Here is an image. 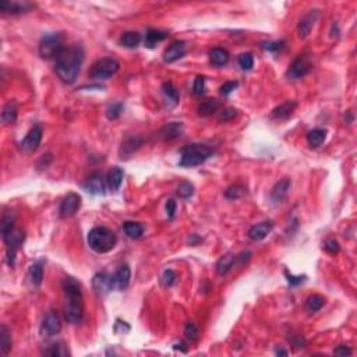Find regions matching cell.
Masks as SVG:
<instances>
[{
    "instance_id": "1",
    "label": "cell",
    "mask_w": 357,
    "mask_h": 357,
    "mask_svg": "<svg viewBox=\"0 0 357 357\" xmlns=\"http://www.w3.org/2000/svg\"><path fill=\"white\" fill-rule=\"evenodd\" d=\"M84 62V49L80 45L64 48L56 57L55 70L57 77L66 84H73L81 70Z\"/></svg>"
},
{
    "instance_id": "2",
    "label": "cell",
    "mask_w": 357,
    "mask_h": 357,
    "mask_svg": "<svg viewBox=\"0 0 357 357\" xmlns=\"http://www.w3.org/2000/svg\"><path fill=\"white\" fill-rule=\"evenodd\" d=\"M64 293V317L70 324H80L84 318V299L81 286L74 278H64L62 282Z\"/></svg>"
},
{
    "instance_id": "3",
    "label": "cell",
    "mask_w": 357,
    "mask_h": 357,
    "mask_svg": "<svg viewBox=\"0 0 357 357\" xmlns=\"http://www.w3.org/2000/svg\"><path fill=\"white\" fill-rule=\"evenodd\" d=\"M116 243H118V238H116L115 232H112L108 228L98 226V228H94L88 233V244L98 254L109 253L110 250L115 248Z\"/></svg>"
},
{
    "instance_id": "4",
    "label": "cell",
    "mask_w": 357,
    "mask_h": 357,
    "mask_svg": "<svg viewBox=\"0 0 357 357\" xmlns=\"http://www.w3.org/2000/svg\"><path fill=\"white\" fill-rule=\"evenodd\" d=\"M214 154V149L205 144H191L182 149L180 166L194 167L204 164Z\"/></svg>"
},
{
    "instance_id": "5",
    "label": "cell",
    "mask_w": 357,
    "mask_h": 357,
    "mask_svg": "<svg viewBox=\"0 0 357 357\" xmlns=\"http://www.w3.org/2000/svg\"><path fill=\"white\" fill-rule=\"evenodd\" d=\"M63 37L60 34H46L39 42V55L42 59H56L63 50Z\"/></svg>"
},
{
    "instance_id": "6",
    "label": "cell",
    "mask_w": 357,
    "mask_h": 357,
    "mask_svg": "<svg viewBox=\"0 0 357 357\" xmlns=\"http://www.w3.org/2000/svg\"><path fill=\"white\" fill-rule=\"evenodd\" d=\"M119 67L120 64L118 60L112 57H103L92 64L90 77L92 80H108L119 71Z\"/></svg>"
},
{
    "instance_id": "7",
    "label": "cell",
    "mask_w": 357,
    "mask_h": 357,
    "mask_svg": "<svg viewBox=\"0 0 357 357\" xmlns=\"http://www.w3.org/2000/svg\"><path fill=\"white\" fill-rule=\"evenodd\" d=\"M3 240L7 246V262L10 266H13L16 261V253L25 240V232L23 229H13Z\"/></svg>"
},
{
    "instance_id": "8",
    "label": "cell",
    "mask_w": 357,
    "mask_h": 357,
    "mask_svg": "<svg viewBox=\"0 0 357 357\" xmlns=\"http://www.w3.org/2000/svg\"><path fill=\"white\" fill-rule=\"evenodd\" d=\"M39 331H41V335L46 336V338L57 335L62 331V320H60L59 314L55 311L48 312L44 321H42V324H41Z\"/></svg>"
},
{
    "instance_id": "9",
    "label": "cell",
    "mask_w": 357,
    "mask_h": 357,
    "mask_svg": "<svg viewBox=\"0 0 357 357\" xmlns=\"http://www.w3.org/2000/svg\"><path fill=\"white\" fill-rule=\"evenodd\" d=\"M80 208H81V197L75 192H70L63 198L59 212H60L62 218H70L75 215Z\"/></svg>"
},
{
    "instance_id": "10",
    "label": "cell",
    "mask_w": 357,
    "mask_h": 357,
    "mask_svg": "<svg viewBox=\"0 0 357 357\" xmlns=\"http://www.w3.org/2000/svg\"><path fill=\"white\" fill-rule=\"evenodd\" d=\"M92 287L94 290L101 296L110 293L115 287V281L113 275L106 274V272H99L92 278Z\"/></svg>"
},
{
    "instance_id": "11",
    "label": "cell",
    "mask_w": 357,
    "mask_h": 357,
    "mask_svg": "<svg viewBox=\"0 0 357 357\" xmlns=\"http://www.w3.org/2000/svg\"><path fill=\"white\" fill-rule=\"evenodd\" d=\"M106 186H108V182H106V179L103 177L102 172H94V173L87 179L85 184H84L85 190L90 191L91 194H95V195L105 194Z\"/></svg>"
},
{
    "instance_id": "12",
    "label": "cell",
    "mask_w": 357,
    "mask_h": 357,
    "mask_svg": "<svg viewBox=\"0 0 357 357\" xmlns=\"http://www.w3.org/2000/svg\"><path fill=\"white\" fill-rule=\"evenodd\" d=\"M41 141H42V128L39 126H34L28 131V134L21 141L20 145H21V149L24 152H34L39 147Z\"/></svg>"
},
{
    "instance_id": "13",
    "label": "cell",
    "mask_w": 357,
    "mask_h": 357,
    "mask_svg": "<svg viewBox=\"0 0 357 357\" xmlns=\"http://www.w3.org/2000/svg\"><path fill=\"white\" fill-rule=\"evenodd\" d=\"M311 66H310V62L304 57V56H300L294 60L293 63L290 64L289 70H287V77L292 78V80H299L302 78L304 75H307L309 71H310Z\"/></svg>"
},
{
    "instance_id": "14",
    "label": "cell",
    "mask_w": 357,
    "mask_h": 357,
    "mask_svg": "<svg viewBox=\"0 0 357 357\" xmlns=\"http://www.w3.org/2000/svg\"><path fill=\"white\" fill-rule=\"evenodd\" d=\"M290 187H292V180L290 179L284 177L282 180H279L278 183L275 184L272 191H271V201L274 202L275 205L281 204L286 198Z\"/></svg>"
},
{
    "instance_id": "15",
    "label": "cell",
    "mask_w": 357,
    "mask_h": 357,
    "mask_svg": "<svg viewBox=\"0 0 357 357\" xmlns=\"http://www.w3.org/2000/svg\"><path fill=\"white\" fill-rule=\"evenodd\" d=\"M187 52V46L183 41H176L172 45L169 46L164 53V60L166 63H173L176 60L182 59Z\"/></svg>"
},
{
    "instance_id": "16",
    "label": "cell",
    "mask_w": 357,
    "mask_h": 357,
    "mask_svg": "<svg viewBox=\"0 0 357 357\" xmlns=\"http://www.w3.org/2000/svg\"><path fill=\"white\" fill-rule=\"evenodd\" d=\"M272 229H274V223L271 220L257 223V225H254L251 229L248 230V238H251L253 241H261L272 232Z\"/></svg>"
},
{
    "instance_id": "17",
    "label": "cell",
    "mask_w": 357,
    "mask_h": 357,
    "mask_svg": "<svg viewBox=\"0 0 357 357\" xmlns=\"http://www.w3.org/2000/svg\"><path fill=\"white\" fill-rule=\"evenodd\" d=\"M183 134V124L180 121H172V123H167L166 126L161 128L159 131V137L162 138L164 141H172L176 140Z\"/></svg>"
},
{
    "instance_id": "18",
    "label": "cell",
    "mask_w": 357,
    "mask_h": 357,
    "mask_svg": "<svg viewBox=\"0 0 357 357\" xmlns=\"http://www.w3.org/2000/svg\"><path fill=\"white\" fill-rule=\"evenodd\" d=\"M317 17H318V11L317 10H311L310 13H307L299 23V27H297V31H299V37L300 38H306L309 37V34L311 32L312 27L317 21Z\"/></svg>"
},
{
    "instance_id": "19",
    "label": "cell",
    "mask_w": 357,
    "mask_h": 357,
    "mask_svg": "<svg viewBox=\"0 0 357 357\" xmlns=\"http://www.w3.org/2000/svg\"><path fill=\"white\" fill-rule=\"evenodd\" d=\"M130 278H131V271L127 265H121L113 275L115 281V287L119 290H126L130 285Z\"/></svg>"
},
{
    "instance_id": "20",
    "label": "cell",
    "mask_w": 357,
    "mask_h": 357,
    "mask_svg": "<svg viewBox=\"0 0 357 357\" xmlns=\"http://www.w3.org/2000/svg\"><path fill=\"white\" fill-rule=\"evenodd\" d=\"M29 9L31 6L28 3H14L7 0L0 1V11L3 14H21V13H27Z\"/></svg>"
},
{
    "instance_id": "21",
    "label": "cell",
    "mask_w": 357,
    "mask_h": 357,
    "mask_svg": "<svg viewBox=\"0 0 357 357\" xmlns=\"http://www.w3.org/2000/svg\"><path fill=\"white\" fill-rule=\"evenodd\" d=\"M297 108V103L293 101H286L282 105H279L278 108L272 110V116L274 119L278 120H286L289 119L293 115L294 109Z\"/></svg>"
},
{
    "instance_id": "22",
    "label": "cell",
    "mask_w": 357,
    "mask_h": 357,
    "mask_svg": "<svg viewBox=\"0 0 357 357\" xmlns=\"http://www.w3.org/2000/svg\"><path fill=\"white\" fill-rule=\"evenodd\" d=\"M143 145V138L140 137H128L120 147V158H128L133 155L138 148Z\"/></svg>"
},
{
    "instance_id": "23",
    "label": "cell",
    "mask_w": 357,
    "mask_h": 357,
    "mask_svg": "<svg viewBox=\"0 0 357 357\" xmlns=\"http://www.w3.org/2000/svg\"><path fill=\"white\" fill-rule=\"evenodd\" d=\"M106 182H108V187H109L112 191H118L120 189V186L123 183V170L120 167H112L108 173L106 177Z\"/></svg>"
},
{
    "instance_id": "24",
    "label": "cell",
    "mask_w": 357,
    "mask_h": 357,
    "mask_svg": "<svg viewBox=\"0 0 357 357\" xmlns=\"http://www.w3.org/2000/svg\"><path fill=\"white\" fill-rule=\"evenodd\" d=\"M210 60L214 66L222 67L229 62V53H228V50H225L222 48H215V49L211 50Z\"/></svg>"
},
{
    "instance_id": "25",
    "label": "cell",
    "mask_w": 357,
    "mask_h": 357,
    "mask_svg": "<svg viewBox=\"0 0 357 357\" xmlns=\"http://www.w3.org/2000/svg\"><path fill=\"white\" fill-rule=\"evenodd\" d=\"M167 32L166 31H159V29H148L147 34H145V46L147 48H154L156 44L165 41L167 38Z\"/></svg>"
},
{
    "instance_id": "26",
    "label": "cell",
    "mask_w": 357,
    "mask_h": 357,
    "mask_svg": "<svg viewBox=\"0 0 357 357\" xmlns=\"http://www.w3.org/2000/svg\"><path fill=\"white\" fill-rule=\"evenodd\" d=\"M220 108L219 101L216 99H207V101H202L198 108H197V112L200 116H211L214 113H216Z\"/></svg>"
},
{
    "instance_id": "27",
    "label": "cell",
    "mask_w": 357,
    "mask_h": 357,
    "mask_svg": "<svg viewBox=\"0 0 357 357\" xmlns=\"http://www.w3.org/2000/svg\"><path fill=\"white\" fill-rule=\"evenodd\" d=\"M325 140H327V130H324V128H314L307 134V143L312 148L322 145Z\"/></svg>"
},
{
    "instance_id": "28",
    "label": "cell",
    "mask_w": 357,
    "mask_h": 357,
    "mask_svg": "<svg viewBox=\"0 0 357 357\" xmlns=\"http://www.w3.org/2000/svg\"><path fill=\"white\" fill-rule=\"evenodd\" d=\"M235 261H236V256H233V254H226V256L222 257L218 261V264H216L218 275L223 276V275L228 274L230 269L233 268V265H235Z\"/></svg>"
},
{
    "instance_id": "29",
    "label": "cell",
    "mask_w": 357,
    "mask_h": 357,
    "mask_svg": "<svg viewBox=\"0 0 357 357\" xmlns=\"http://www.w3.org/2000/svg\"><path fill=\"white\" fill-rule=\"evenodd\" d=\"M1 120L4 124H13L17 120V105L10 101L1 112Z\"/></svg>"
},
{
    "instance_id": "30",
    "label": "cell",
    "mask_w": 357,
    "mask_h": 357,
    "mask_svg": "<svg viewBox=\"0 0 357 357\" xmlns=\"http://www.w3.org/2000/svg\"><path fill=\"white\" fill-rule=\"evenodd\" d=\"M28 278L31 281V284L34 286H39L42 284V279H44V264L42 262H37L29 268V272H28Z\"/></svg>"
},
{
    "instance_id": "31",
    "label": "cell",
    "mask_w": 357,
    "mask_h": 357,
    "mask_svg": "<svg viewBox=\"0 0 357 357\" xmlns=\"http://www.w3.org/2000/svg\"><path fill=\"white\" fill-rule=\"evenodd\" d=\"M140 42H141V35L138 32H136V31L124 32L123 37L120 38V44L123 46H126V48H130V49L137 48L140 45Z\"/></svg>"
},
{
    "instance_id": "32",
    "label": "cell",
    "mask_w": 357,
    "mask_h": 357,
    "mask_svg": "<svg viewBox=\"0 0 357 357\" xmlns=\"http://www.w3.org/2000/svg\"><path fill=\"white\" fill-rule=\"evenodd\" d=\"M324 304H325V297L324 296H321V294H312V296H310L307 299V302H306V309H307V311L317 312L324 307Z\"/></svg>"
},
{
    "instance_id": "33",
    "label": "cell",
    "mask_w": 357,
    "mask_h": 357,
    "mask_svg": "<svg viewBox=\"0 0 357 357\" xmlns=\"http://www.w3.org/2000/svg\"><path fill=\"white\" fill-rule=\"evenodd\" d=\"M123 229H124L128 238H140L144 233V228L137 222H126L123 225Z\"/></svg>"
},
{
    "instance_id": "34",
    "label": "cell",
    "mask_w": 357,
    "mask_h": 357,
    "mask_svg": "<svg viewBox=\"0 0 357 357\" xmlns=\"http://www.w3.org/2000/svg\"><path fill=\"white\" fill-rule=\"evenodd\" d=\"M0 349L4 356L9 355V352L11 350V338H10L9 330L6 328V325L0 327Z\"/></svg>"
},
{
    "instance_id": "35",
    "label": "cell",
    "mask_w": 357,
    "mask_h": 357,
    "mask_svg": "<svg viewBox=\"0 0 357 357\" xmlns=\"http://www.w3.org/2000/svg\"><path fill=\"white\" fill-rule=\"evenodd\" d=\"M162 91H164V95L167 101L172 103V106L177 105L179 103V92L177 90L174 88V85L172 83H165L162 85Z\"/></svg>"
},
{
    "instance_id": "36",
    "label": "cell",
    "mask_w": 357,
    "mask_h": 357,
    "mask_svg": "<svg viewBox=\"0 0 357 357\" xmlns=\"http://www.w3.org/2000/svg\"><path fill=\"white\" fill-rule=\"evenodd\" d=\"M14 229V216L11 214H4L1 219V236L6 238Z\"/></svg>"
},
{
    "instance_id": "37",
    "label": "cell",
    "mask_w": 357,
    "mask_h": 357,
    "mask_svg": "<svg viewBox=\"0 0 357 357\" xmlns=\"http://www.w3.org/2000/svg\"><path fill=\"white\" fill-rule=\"evenodd\" d=\"M123 109H124L123 103H120V102H118V103H112V105H109V108L106 109V118L109 120L119 119Z\"/></svg>"
},
{
    "instance_id": "38",
    "label": "cell",
    "mask_w": 357,
    "mask_h": 357,
    "mask_svg": "<svg viewBox=\"0 0 357 357\" xmlns=\"http://www.w3.org/2000/svg\"><path fill=\"white\" fill-rule=\"evenodd\" d=\"M244 192H246V187H243V186H240V184H235V186H230L229 189L225 191V195H226L229 200H238V198H240Z\"/></svg>"
},
{
    "instance_id": "39",
    "label": "cell",
    "mask_w": 357,
    "mask_h": 357,
    "mask_svg": "<svg viewBox=\"0 0 357 357\" xmlns=\"http://www.w3.org/2000/svg\"><path fill=\"white\" fill-rule=\"evenodd\" d=\"M44 355H48V356H53V357H63L66 355H69V352L64 349L63 345L60 343H55L52 346H49V349H46L44 352Z\"/></svg>"
},
{
    "instance_id": "40",
    "label": "cell",
    "mask_w": 357,
    "mask_h": 357,
    "mask_svg": "<svg viewBox=\"0 0 357 357\" xmlns=\"http://www.w3.org/2000/svg\"><path fill=\"white\" fill-rule=\"evenodd\" d=\"M192 194H194V186L189 182H183V183L179 184L177 187V195L180 198H190Z\"/></svg>"
},
{
    "instance_id": "41",
    "label": "cell",
    "mask_w": 357,
    "mask_h": 357,
    "mask_svg": "<svg viewBox=\"0 0 357 357\" xmlns=\"http://www.w3.org/2000/svg\"><path fill=\"white\" fill-rule=\"evenodd\" d=\"M238 66L244 70V71H250L254 67V59L253 55L250 53H243L238 56Z\"/></svg>"
},
{
    "instance_id": "42",
    "label": "cell",
    "mask_w": 357,
    "mask_h": 357,
    "mask_svg": "<svg viewBox=\"0 0 357 357\" xmlns=\"http://www.w3.org/2000/svg\"><path fill=\"white\" fill-rule=\"evenodd\" d=\"M184 335L190 342H195L198 339V336H200V332H198V328L192 322H189L186 325V328H184Z\"/></svg>"
},
{
    "instance_id": "43",
    "label": "cell",
    "mask_w": 357,
    "mask_h": 357,
    "mask_svg": "<svg viewBox=\"0 0 357 357\" xmlns=\"http://www.w3.org/2000/svg\"><path fill=\"white\" fill-rule=\"evenodd\" d=\"M238 115V112L232 108H226V109H222L220 112H218V120L219 121H229V120L235 119Z\"/></svg>"
},
{
    "instance_id": "44",
    "label": "cell",
    "mask_w": 357,
    "mask_h": 357,
    "mask_svg": "<svg viewBox=\"0 0 357 357\" xmlns=\"http://www.w3.org/2000/svg\"><path fill=\"white\" fill-rule=\"evenodd\" d=\"M176 279H177V276L174 274L172 269H166L164 275H162V284L165 287H170V286H173L174 282H176Z\"/></svg>"
},
{
    "instance_id": "45",
    "label": "cell",
    "mask_w": 357,
    "mask_h": 357,
    "mask_svg": "<svg viewBox=\"0 0 357 357\" xmlns=\"http://www.w3.org/2000/svg\"><path fill=\"white\" fill-rule=\"evenodd\" d=\"M192 92L195 95H202L205 92V78L204 77H197L194 80V84H192Z\"/></svg>"
},
{
    "instance_id": "46",
    "label": "cell",
    "mask_w": 357,
    "mask_h": 357,
    "mask_svg": "<svg viewBox=\"0 0 357 357\" xmlns=\"http://www.w3.org/2000/svg\"><path fill=\"white\" fill-rule=\"evenodd\" d=\"M238 87V81H228V83H225L222 87H220V95L228 96V95H230V94L235 91Z\"/></svg>"
},
{
    "instance_id": "47",
    "label": "cell",
    "mask_w": 357,
    "mask_h": 357,
    "mask_svg": "<svg viewBox=\"0 0 357 357\" xmlns=\"http://www.w3.org/2000/svg\"><path fill=\"white\" fill-rule=\"evenodd\" d=\"M284 46H285L284 41H276V42H266V44L262 45V48H264L265 50H269V52H278V50H281Z\"/></svg>"
},
{
    "instance_id": "48",
    "label": "cell",
    "mask_w": 357,
    "mask_h": 357,
    "mask_svg": "<svg viewBox=\"0 0 357 357\" xmlns=\"http://www.w3.org/2000/svg\"><path fill=\"white\" fill-rule=\"evenodd\" d=\"M324 248H325L328 253H331V254H336L339 251V243L336 240H333V238H330V240L325 241Z\"/></svg>"
},
{
    "instance_id": "49",
    "label": "cell",
    "mask_w": 357,
    "mask_h": 357,
    "mask_svg": "<svg viewBox=\"0 0 357 357\" xmlns=\"http://www.w3.org/2000/svg\"><path fill=\"white\" fill-rule=\"evenodd\" d=\"M285 275H286V278H287V282H289V285H290V286H299V285L304 282V276H293L292 274H289L287 271L285 272Z\"/></svg>"
},
{
    "instance_id": "50",
    "label": "cell",
    "mask_w": 357,
    "mask_h": 357,
    "mask_svg": "<svg viewBox=\"0 0 357 357\" xmlns=\"http://www.w3.org/2000/svg\"><path fill=\"white\" fill-rule=\"evenodd\" d=\"M166 214H167V218L172 219L176 214V201L174 200H169L166 202Z\"/></svg>"
},
{
    "instance_id": "51",
    "label": "cell",
    "mask_w": 357,
    "mask_h": 357,
    "mask_svg": "<svg viewBox=\"0 0 357 357\" xmlns=\"http://www.w3.org/2000/svg\"><path fill=\"white\" fill-rule=\"evenodd\" d=\"M333 355H336V356H350L352 355V349L345 346V345H340V346H338L333 350Z\"/></svg>"
},
{
    "instance_id": "52",
    "label": "cell",
    "mask_w": 357,
    "mask_h": 357,
    "mask_svg": "<svg viewBox=\"0 0 357 357\" xmlns=\"http://www.w3.org/2000/svg\"><path fill=\"white\" fill-rule=\"evenodd\" d=\"M276 355H279V356H287V352L286 350H276Z\"/></svg>"
}]
</instances>
